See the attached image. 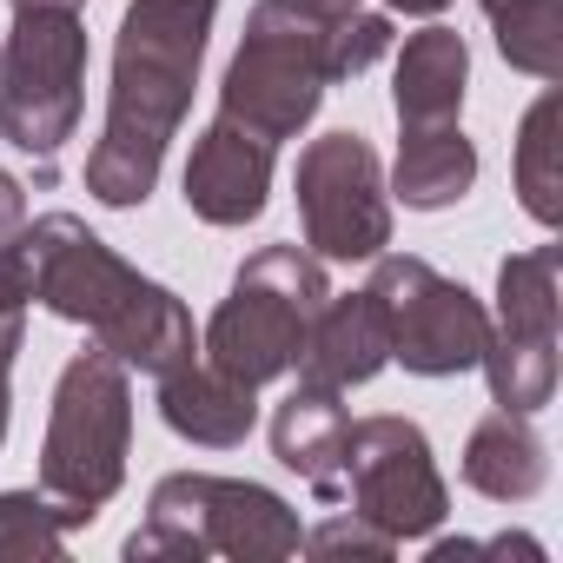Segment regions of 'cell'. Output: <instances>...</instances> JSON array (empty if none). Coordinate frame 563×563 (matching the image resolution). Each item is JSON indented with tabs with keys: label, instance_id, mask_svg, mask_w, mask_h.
<instances>
[{
	"label": "cell",
	"instance_id": "10",
	"mask_svg": "<svg viewBox=\"0 0 563 563\" xmlns=\"http://www.w3.org/2000/svg\"><path fill=\"white\" fill-rule=\"evenodd\" d=\"M27 258H34V299L67 319V325H87L93 345H107L133 312L140 299L153 292V278H140L100 232H87V219L74 212H47L34 219L27 232Z\"/></svg>",
	"mask_w": 563,
	"mask_h": 563
},
{
	"label": "cell",
	"instance_id": "4",
	"mask_svg": "<svg viewBox=\"0 0 563 563\" xmlns=\"http://www.w3.org/2000/svg\"><path fill=\"white\" fill-rule=\"evenodd\" d=\"M306 530L292 517V504L252 484V477H212V471H173L153 484L146 523L126 537L133 563L173 556V563H199V556H239V563H278L299 556Z\"/></svg>",
	"mask_w": 563,
	"mask_h": 563
},
{
	"label": "cell",
	"instance_id": "9",
	"mask_svg": "<svg viewBox=\"0 0 563 563\" xmlns=\"http://www.w3.org/2000/svg\"><path fill=\"white\" fill-rule=\"evenodd\" d=\"M299 225L319 258H378L391 245V192L365 133H319L292 173Z\"/></svg>",
	"mask_w": 563,
	"mask_h": 563
},
{
	"label": "cell",
	"instance_id": "19",
	"mask_svg": "<svg viewBox=\"0 0 563 563\" xmlns=\"http://www.w3.org/2000/svg\"><path fill=\"white\" fill-rule=\"evenodd\" d=\"M510 179H517V199L537 225H563V93L556 87L523 113Z\"/></svg>",
	"mask_w": 563,
	"mask_h": 563
},
{
	"label": "cell",
	"instance_id": "25",
	"mask_svg": "<svg viewBox=\"0 0 563 563\" xmlns=\"http://www.w3.org/2000/svg\"><path fill=\"white\" fill-rule=\"evenodd\" d=\"M21 232H27V186H21L8 166H0V245L21 239Z\"/></svg>",
	"mask_w": 563,
	"mask_h": 563
},
{
	"label": "cell",
	"instance_id": "16",
	"mask_svg": "<svg viewBox=\"0 0 563 563\" xmlns=\"http://www.w3.org/2000/svg\"><path fill=\"white\" fill-rule=\"evenodd\" d=\"M543 477H550V451H543V438L530 431L523 411H490V418L471 424V438H464V484L477 497L523 504V497L543 490Z\"/></svg>",
	"mask_w": 563,
	"mask_h": 563
},
{
	"label": "cell",
	"instance_id": "7",
	"mask_svg": "<svg viewBox=\"0 0 563 563\" xmlns=\"http://www.w3.org/2000/svg\"><path fill=\"white\" fill-rule=\"evenodd\" d=\"M339 504L378 523L385 537L411 543L451 517V490L431 464V438L411 418H358L345 424L339 457Z\"/></svg>",
	"mask_w": 563,
	"mask_h": 563
},
{
	"label": "cell",
	"instance_id": "17",
	"mask_svg": "<svg viewBox=\"0 0 563 563\" xmlns=\"http://www.w3.org/2000/svg\"><path fill=\"white\" fill-rule=\"evenodd\" d=\"M471 186H477V146L464 140L457 120H444V126H405L398 166H391V199H405L411 212H444Z\"/></svg>",
	"mask_w": 563,
	"mask_h": 563
},
{
	"label": "cell",
	"instance_id": "8",
	"mask_svg": "<svg viewBox=\"0 0 563 563\" xmlns=\"http://www.w3.org/2000/svg\"><path fill=\"white\" fill-rule=\"evenodd\" d=\"M372 292L391 319V358L418 378H457L477 372L484 345H490V312L444 278L438 265L411 258V252H378Z\"/></svg>",
	"mask_w": 563,
	"mask_h": 563
},
{
	"label": "cell",
	"instance_id": "5",
	"mask_svg": "<svg viewBox=\"0 0 563 563\" xmlns=\"http://www.w3.org/2000/svg\"><path fill=\"white\" fill-rule=\"evenodd\" d=\"M325 299H332L325 258L312 245H258L239 265L225 306L212 312L199 352L219 372H232L239 385H272V378H286L299 365L306 332H312V312Z\"/></svg>",
	"mask_w": 563,
	"mask_h": 563
},
{
	"label": "cell",
	"instance_id": "13",
	"mask_svg": "<svg viewBox=\"0 0 563 563\" xmlns=\"http://www.w3.org/2000/svg\"><path fill=\"white\" fill-rule=\"evenodd\" d=\"M159 418H166V431H179L186 444L232 451V444H245L252 424H258V385H239V378L219 372L212 358H186V365L159 372Z\"/></svg>",
	"mask_w": 563,
	"mask_h": 563
},
{
	"label": "cell",
	"instance_id": "18",
	"mask_svg": "<svg viewBox=\"0 0 563 563\" xmlns=\"http://www.w3.org/2000/svg\"><path fill=\"white\" fill-rule=\"evenodd\" d=\"M556 272H563V245H530V252H510L497 265V319H490V339L556 345Z\"/></svg>",
	"mask_w": 563,
	"mask_h": 563
},
{
	"label": "cell",
	"instance_id": "14",
	"mask_svg": "<svg viewBox=\"0 0 563 563\" xmlns=\"http://www.w3.org/2000/svg\"><path fill=\"white\" fill-rule=\"evenodd\" d=\"M345 424L352 411L339 405V391L325 385H292V398L272 411V457L299 471L325 504H339V457H345Z\"/></svg>",
	"mask_w": 563,
	"mask_h": 563
},
{
	"label": "cell",
	"instance_id": "1",
	"mask_svg": "<svg viewBox=\"0 0 563 563\" xmlns=\"http://www.w3.org/2000/svg\"><path fill=\"white\" fill-rule=\"evenodd\" d=\"M212 14L219 0H126L120 41H113L107 126L87 153V192L100 206L126 212V206H146V192L159 186L166 146L199 87Z\"/></svg>",
	"mask_w": 563,
	"mask_h": 563
},
{
	"label": "cell",
	"instance_id": "11",
	"mask_svg": "<svg viewBox=\"0 0 563 563\" xmlns=\"http://www.w3.org/2000/svg\"><path fill=\"white\" fill-rule=\"evenodd\" d=\"M272 159H278V140H265L245 120L219 113L192 140V159H186V212L206 219V225H252L265 212V192H272Z\"/></svg>",
	"mask_w": 563,
	"mask_h": 563
},
{
	"label": "cell",
	"instance_id": "12",
	"mask_svg": "<svg viewBox=\"0 0 563 563\" xmlns=\"http://www.w3.org/2000/svg\"><path fill=\"white\" fill-rule=\"evenodd\" d=\"M391 365V319L378 306V292H345V299H325L312 312V332H306V352H299V378L306 385H325V391H352V385H372L378 372Z\"/></svg>",
	"mask_w": 563,
	"mask_h": 563
},
{
	"label": "cell",
	"instance_id": "2",
	"mask_svg": "<svg viewBox=\"0 0 563 563\" xmlns=\"http://www.w3.org/2000/svg\"><path fill=\"white\" fill-rule=\"evenodd\" d=\"M358 0H258L219 80V113L265 140H299L332 87V34Z\"/></svg>",
	"mask_w": 563,
	"mask_h": 563
},
{
	"label": "cell",
	"instance_id": "23",
	"mask_svg": "<svg viewBox=\"0 0 563 563\" xmlns=\"http://www.w3.org/2000/svg\"><path fill=\"white\" fill-rule=\"evenodd\" d=\"M27 306H34V258H27V239H8L0 245V444H8V405H14L8 372L27 332Z\"/></svg>",
	"mask_w": 563,
	"mask_h": 563
},
{
	"label": "cell",
	"instance_id": "3",
	"mask_svg": "<svg viewBox=\"0 0 563 563\" xmlns=\"http://www.w3.org/2000/svg\"><path fill=\"white\" fill-rule=\"evenodd\" d=\"M126 451H133V372L107 345H87L67 358L54 385L41 444V490L60 504L74 530L113 504V490L126 484Z\"/></svg>",
	"mask_w": 563,
	"mask_h": 563
},
{
	"label": "cell",
	"instance_id": "24",
	"mask_svg": "<svg viewBox=\"0 0 563 563\" xmlns=\"http://www.w3.org/2000/svg\"><path fill=\"white\" fill-rule=\"evenodd\" d=\"M299 550H312L319 563H345V556H372V563H385V556L398 550V537H385V530L365 523L358 510H339V517H325L319 530H306Z\"/></svg>",
	"mask_w": 563,
	"mask_h": 563
},
{
	"label": "cell",
	"instance_id": "26",
	"mask_svg": "<svg viewBox=\"0 0 563 563\" xmlns=\"http://www.w3.org/2000/svg\"><path fill=\"white\" fill-rule=\"evenodd\" d=\"M385 8H398V14H444L451 0H385Z\"/></svg>",
	"mask_w": 563,
	"mask_h": 563
},
{
	"label": "cell",
	"instance_id": "27",
	"mask_svg": "<svg viewBox=\"0 0 563 563\" xmlns=\"http://www.w3.org/2000/svg\"><path fill=\"white\" fill-rule=\"evenodd\" d=\"M8 8H80L87 14V0H8Z\"/></svg>",
	"mask_w": 563,
	"mask_h": 563
},
{
	"label": "cell",
	"instance_id": "21",
	"mask_svg": "<svg viewBox=\"0 0 563 563\" xmlns=\"http://www.w3.org/2000/svg\"><path fill=\"white\" fill-rule=\"evenodd\" d=\"M484 378H490V405L497 411H543L556 398V345H517V339H490L484 345Z\"/></svg>",
	"mask_w": 563,
	"mask_h": 563
},
{
	"label": "cell",
	"instance_id": "22",
	"mask_svg": "<svg viewBox=\"0 0 563 563\" xmlns=\"http://www.w3.org/2000/svg\"><path fill=\"white\" fill-rule=\"evenodd\" d=\"M67 530L47 490H0V563H47L67 550Z\"/></svg>",
	"mask_w": 563,
	"mask_h": 563
},
{
	"label": "cell",
	"instance_id": "6",
	"mask_svg": "<svg viewBox=\"0 0 563 563\" xmlns=\"http://www.w3.org/2000/svg\"><path fill=\"white\" fill-rule=\"evenodd\" d=\"M87 107V14L80 8H14V34L0 47V140L21 146L41 179L74 140Z\"/></svg>",
	"mask_w": 563,
	"mask_h": 563
},
{
	"label": "cell",
	"instance_id": "20",
	"mask_svg": "<svg viewBox=\"0 0 563 563\" xmlns=\"http://www.w3.org/2000/svg\"><path fill=\"white\" fill-rule=\"evenodd\" d=\"M497 27V54L530 80H563V0H477Z\"/></svg>",
	"mask_w": 563,
	"mask_h": 563
},
{
	"label": "cell",
	"instance_id": "15",
	"mask_svg": "<svg viewBox=\"0 0 563 563\" xmlns=\"http://www.w3.org/2000/svg\"><path fill=\"white\" fill-rule=\"evenodd\" d=\"M464 87H471V47L451 27H424L398 47V126H444L464 113Z\"/></svg>",
	"mask_w": 563,
	"mask_h": 563
}]
</instances>
